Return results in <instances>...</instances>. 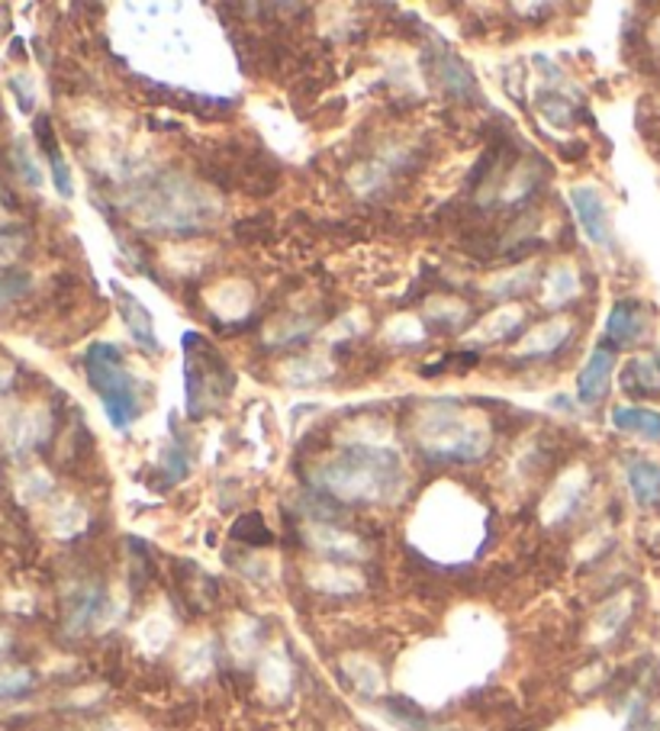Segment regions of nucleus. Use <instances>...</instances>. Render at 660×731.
Segmentation results:
<instances>
[{"instance_id": "nucleus-1", "label": "nucleus", "mask_w": 660, "mask_h": 731, "mask_svg": "<svg viewBox=\"0 0 660 731\" xmlns=\"http://www.w3.org/2000/svg\"><path fill=\"white\" fill-rule=\"evenodd\" d=\"M403 467L400 457L381 448H352L332 457L319 471V487H326L335 500L345 503H381L391 500L400 487Z\"/></svg>"}, {"instance_id": "nucleus-2", "label": "nucleus", "mask_w": 660, "mask_h": 731, "mask_svg": "<svg viewBox=\"0 0 660 731\" xmlns=\"http://www.w3.org/2000/svg\"><path fill=\"white\" fill-rule=\"evenodd\" d=\"M85 371H88V384L93 394L100 396L107 419L114 428L132 426L142 413H146V394L149 387L126 367L122 352L110 342H97L85 352Z\"/></svg>"}, {"instance_id": "nucleus-3", "label": "nucleus", "mask_w": 660, "mask_h": 731, "mask_svg": "<svg viewBox=\"0 0 660 731\" xmlns=\"http://www.w3.org/2000/svg\"><path fill=\"white\" fill-rule=\"evenodd\" d=\"M184 387H187V416L204 419L216 413L233 391H236V374L223 352L210 338L187 333L184 336Z\"/></svg>"}, {"instance_id": "nucleus-4", "label": "nucleus", "mask_w": 660, "mask_h": 731, "mask_svg": "<svg viewBox=\"0 0 660 731\" xmlns=\"http://www.w3.org/2000/svg\"><path fill=\"white\" fill-rule=\"evenodd\" d=\"M422 448L442 461H477L490 448V432L481 426H464L451 413H432L420 426Z\"/></svg>"}, {"instance_id": "nucleus-5", "label": "nucleus", "mask_w": 660, "mask_h": 731, "mask_svg": "<svg viewBox=\"0 0 660 731\" xmlns=\"http://www.w3.org/2000/svg\"><path fill=\"white\" fill-rule=\"evenodd\" d=\"M571 204L580 219V229L587 233V239L597 245H612V223H609V207L602 200V194L593 184H577L571 187Z\"/></svg>"}, {"instance_id": "nucleus-6", "label": "nucleus", "mask_w": 660, "mask_h": 731, "mask_svg": "<svg viewBox=\"0 0 660 731\" xmlns=\"http://www.w3.org/2000/svg\"><path fill=\"white\" fill-rule=\"evenodd\" d=\"M612 371H615V352L609 345H597L580 371V381H577V394L587 406H597L602 396L609 394Z\"/></svg>"}, {"instance_id": "nucleus-7", "label": "nucleus", "mask_w": 660, "mask_h": 731, "mask_svg": "<svg viewBox=\"0 0 660 731\" xmlns=\"http://www.w3.org/2000/svg\"><path fill=\"white\" fill-rule=\"evenodd\" d=\"M114 294H117V304H120L122 313V323H126V329H129V336L132 342L142 348V352H161V345H158V336H155V319H151V313L146 306L139 304L129 290H122L120 284H114Z\"/></svg>"}, {"instance_id": "nucleus-8", "label": "nucleus", "mask_w": 660, "mask_h": 731, "mask_svg": "<svg viewBox=\"0 0 660 731\" xmlns=\"http://www.w3.org/2000/svg\"><path fill=\"white\" fill-rule=\"evenodd\" d=\"M648 329V316H644V306L638 300H619L609 313V323H605V338L615 342V345H631L644 336Z\"/></svg>"}, {"instance_id": "nucleus-9", "label": "nucleus", "mask_w": 660, "mask_h": 731, "mask_svg": "<svg viewBox=\"0 0 660 731\" xmlns=\"http://www.w3.org/2000/svg\"><path fill=\"white\" fill-rule=\"evenodd\" d=\"M629 490L638 506H654L660 503V464L638 457L629 464Z\"/></svg>"}, {"instance_id": "nucleus-10", "label": "nucleus", "mask_w": 660, "mask_h": 731, "mask_svg": "<svg viewBox=\"0 0 660 731\" xmlns=\"http://www.w3.org/2000/svg\"><path fill=\"white\" fill-rule=\"evenodd\" d=\"M612 426L619 432L641 435L648 442H660V413L658 409H641V406H615L612 409Z\"/></svg>"}, {"instance_id": "nucleus-11", "label": "nucleus", "mask_w": 660, "mask_h": 731, "mask_svg": "<svg viewBox=\"0 0 660 731\" xmlns=\"http://www.w3.org/2000/svg\"><path fill=\"white\" fill-rule=\"evenodd\" d=\"M539 113L548 122H554V126H571L573 117H577V107H573L571 100H564V93L544 91L539 97Z\"/></svg>"}, {"instance_id": "nucleus-12", "label": "nucleus", "mask_w": 660, "mask_h": 731, "mask_svg": "<svg viewBox=\"0 0 660 731\" xmlns=\"http://www.w3.org/2000/svg\"><path fill=\"white\" fill-rule=\"evenodd\" d=\"M233 535L242 539V542H248V545H268L270 542L268 525L262 522V516H255V513L242 516L239 522L233 525Z\"/></svg>"}, {"instance_id": "nucleus-13", "label": "nucleus", "mask_w": 660, "mask_h": 731, "mask_svg": "<svg viewBox=\"0 0 660 731\" xmlns=\"http://www.w3.org/2000/svg\"><path fill=\"white\" fill-rule=\"evenodd\" d=\"M13 165L20 168V175H23V181L30 184V187H39L42 184V171H39V165L32 161L30 146L20 139V142H13Z\"/></svg>"}, {"instance_id": "nucleus-14", "label": "nucleus", "mask_w": 660, "mask_h": 731, "mask_svg": "<svg viewBox=\"0 0 660 731\" xmlns=\"http://www.w3.org/2000/svg\"><path fill=\"white\" fill-rule=\"evenodd\" d=\"M30 275H20V271H13V275H0V306L13 304V300H20L27 290H30Z\"/></svg>"}, {"instance_id": "nucleus-15", "label": "nucleus", "mask_w": 660, "mask_h": 731, "mask_svg": "<svg viewBox=\"0 0 660 731\" xmlns=\"http://www.w3.org/2000/svg\"><path fill=\"white\" fill-rule=\"evenodd\" d=\"M46 155H49V161H52V181H56V190H59L61 197H71V194H75V184H71V171H68L65 155L59 152V146L49 149Z\"/></svg>"}, {"instance_id": "nucleus-16", "label": "nucleus", "mask_w": 660, "mask_h": 731, "mask_svg": "<svg viewBox=\"0 0 660 731\" xmlns=\"http://www.w3.org/2000/svg\"><path fill=\"white\" fill-rule=\"evenodd\" d=\"M32 686V673L30 671H10L0 673V700L7 697H20Z\"/></svg>"}, {"instance_id": "nucleus-17", "label": "nucleus", "mask_w": 660, "mask_h": 731, "mask_svg": "<svg viewBox=\"0 0 660 731\" xmlns=\"http://www.w3.org/2000/svg\"><path fill=\"white\" fill-rule=\"evenodd\" d=\"M23 243H27V236H23L20 229L3 226V229H0V261H3V258H13V255L23 248Z\"/></svg>"}, {"instance_id": "nucleus-18", "label": "nucleus", "mask_w": 660, "mask_h": 731, "mask_svg": "<svg viewBox=\"0 0 660 731\" xmlns=\"http://www.w3.org/2000/svg\"><path fill=\"white\" fill-rule=\"evenodd\" d=\"M10 91H17V100H20V110H27V113H32V88L27 78H10Z\"/></svg>"}, {"instance_id": "nucleus-19", "label": "nucleus", "mask_w": 660, "mask_h": 731, "mask_svg": "<svg viewBox=\"0 0 660 731\" xmlns=\"http://www.w3.org/2000/svg\"><path fill=\"white\" fill-rule=\"evenodd\" d=\"M3 648H7V635H0V654H3Z\"/></svg>"}]
</instances>
